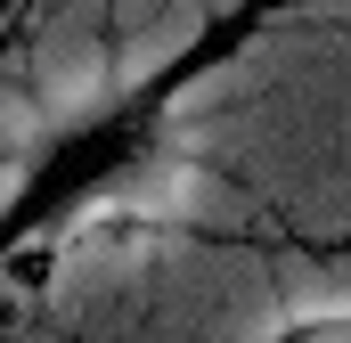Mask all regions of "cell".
I'll list each match as a JSON object with an SVG mask.
<instances>
[{"instance_id":"6da1fadb","label":"cell","mask_w":351,"mask_h":343,"mask_svg":"<svg viewBox=\"0 0 351 343\" xmlns=\"http://www.w3.org/2000/svg\"><path fill=\"white\" fill-rule=\"evenodd\" d=\"M147 139L229 172L278 246H351V0H262L147 98Z\"/></svg>"},{"instance_id":"5b68a950","label":"cell","mask_w":351,"mask_h":343,"mask_svg":"<svg viewBox=\"0 0 351 343\" xmlns=\"http://www.w3.org/2000/svg\"><path fill=\"white\" fill-rule=\"evenodd\" d=\"M286 303L294 327L351 319V246H286Z\"/></svg>"},{"instance_id":"277c9868","label":"cell","mask_w":351,"mask_h":343,"mask_svg":"<svg viewBox=\"0 0 351 343\" xmlns=\"http://www.w3.org/2000/svg\"><path fill=\"white\" fill-rule=\"evenodd\" d=\"M58 156H66V139H58V123L41 115L33 82H25L16 66H0V196H8L16 221L33 213V188L49 180Z\"/></svg>"},{"instance_id":"3957f363","label":"cell","mask_w":351,"mask_h":343,"mask_svg":"<svg viewBox=\"0 0 351 343\" xmlns=\"http://www.w3.org/2000/svg\"><path fill=\"white\" fill-rule=\"evenodd\" d=\"M8 66L33 82L41 115L58 123L66 147L106 131L114 115H131L123 49H114V0H49L33 16H16L8 25Z\"/></svg>"},{"instance_id":"52a82bcc","label":"cell","mask_w":351,"mask_h":343,"mask_svg":"<svg viewBox=\"0 0 351 343\" xmlns=\"http://www.w3.org/2000/svg\"><path fill=\"white\" fill-rule=\"evenodd\" d=\"M8 8H16V0H8Z\"/></svg>"},{"instance_id":"7a4b0ae2","label":"cell","mask_w":351,"mask_h":343,"mask_svg":"<svg viewBox=\"0 0 351 343\" xmlns=\"http://www.w3.org/2000/svg\"><path fill=\"white\" fill-rule=\"evenodd\" d=\"M8 294L74 343H294L286 246L172 221H106L16 261Z\"/></svg>"},{"instance_id":"8992f818","label":"cell","mask_w":351,"mask_h":343,"mask_svg":"<svg viewBox=\"0 0 351 343\" xmlns=\"http://www.w3.org/2000/svg\"><path fill=\"white\" fill-rule=\"evenodd\" d=\"M33 8H49V0H16V8H8V25H16V16H33Z\"/></svg>"}]
</instances>
